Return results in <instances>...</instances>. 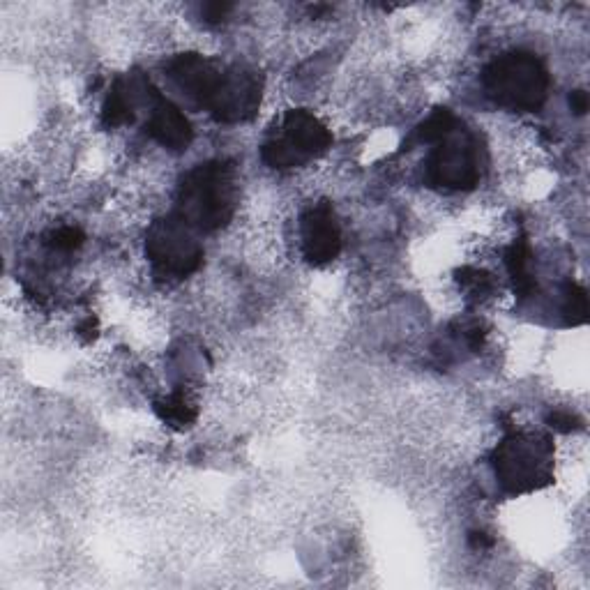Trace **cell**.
Segmentation results:
<instances>
[{
    "label": "cell",
    "mask_w": 590,
    "mask_h": 590,
    "mask_svg": "<svg viewBox=\"0 0 590 590\" xmlns=\"http://www.w3.org/2000/svg\"><path fill=\"white\" fill-rule=\"evenodd\" d=\"M180 217L201 231L224 229L236 215V171L229 162L194 166L180 183Z\"/></svg>",
    "instance_id": "cell-1"
},
{
    "label": "cell",
    "mask_w": 590,
    "mask_h": 590,
    "mask_svg": "<svg viewBox=\"0 0 590 590\" xmlns=\"http://www.w3.org/2000/svg\"><path fill=\"white\" fill-rule=\"evenodd\" d=\"M482 86L489 100L512 111H535L547 100L549 74L533 54L512 51L484 70Z\"/></svg>",
    "instance_id": "cell-2"
},
{
    "label": "cell",
    "mask_w": 590,
    "mask_h": 590,
    "mask_svg": "<svg viewBox=\"0 0 590 590\" xmlns=\"http://www.w3.org/2000/svg\"><path fill=\"white\" fill-rule=\"evenodd\" d=\"M551 450L540 438L514 434L494 452V471L503 489L526 494L551 480Z\"/></svg>",
    "instance_id": "cell-3"
},
{
    "label": "cell",
    "mask_w": 590,
    "mask_h": 590,
    "mask_svg": "<svg viewBox=\"0 0 590 590\" xmlns=\"http://www.w3.org/2000/svg\"><path fill=\"white\" fill-rule=\"evenodd\" d=\"M146 254L153 266L169 277H187L199 270L203 249L183 217L153 222L146 236Z\"/></svg>",
    "instance_id": "cell-4"
},
{
    "label": "cell",
    "mask_w": 590,
    "mask_h": 590,
    "mask_svg": "<svg viewBox=\"0 0 590 590\" xmlns=\"http://www.w3.org/2000/svg\"><path fill=\"white\" fill-rule=\"evenodd\" d=\"M427 176L436 187L473 189L482 178L478 141L471 134L457 130L445 141L436 143L427 164Z\"/></svg>",
    "instance_id": "cell-5"
},
{
    "label": "cell",
    "mask_w": 590,
    "mask_h": 590,
    "mask_svg": "<svg viewBox=\"0 0 590 590\" xmlns=\"http://www.w3.org/2000/svg\"><path fill=\"white\" fill-rule=\"evenodd\" d=\"M261 97L263 81L259 74L245 67H224L222 79L206 109L222 123H245L256 116Z\"/></svg>",
    "instance_id": "cell-6"
},
{
    "label": "cell",
    "mask_w": 590,
    "mask_h": 590,
    "mask_svg": "<svg viewBox=\"0 0 590 590\" xmlns=\"http://www.w3.org/2000/svg\"><path fill=\"white\" fill-rule=\"evenodd\" d=\"M342 252V226L328 203L309 208L302 217V254L314 266L335 261Z\"/></svg>",
    "instance_id": "cell-7"
},
{
    "label": "cell",
    "mask_w": 590,
    "mask_h": 590,
    "mask_svg": "<svg viewBox=\"0 0 590 590\" xmlns=\"http://www.w3.org/2000/svg\"><path fill=\"white\" fill-rule=\"evenodd\" d=\"M279 139L300 157L302 164L328 153V148L332 146V134L328 127L323 125V120L305 109L286 113L282 136H279Z\"/></svg>",
    "instance_id": "cell-8"
},
{
    "label": "cell",
    "mask_w": 590,
    "mask_h": 590,
    "mask_svg": "<svg viewBox=\"0 0 590 590\" xmlns=\"http://www.w3.org/2000/svg\"><path fill=\"white\" fill-rule=\"evenodd\" d=\"M169 74L194 102H199L206 109L210 100H213L224 67H219L213 60L199 54H183L171 60Z\"/></svg>",
    "instance_id": "cell-9"
},
{
    "label": "cell",
    "mask_w": 590,
    "mask_h": 590,
    "mask_svg": "<svg viewBox=\"0 0 590 590\" xmlns=\"http://www.w3.org/2000/svg\"><path fill=\"white\" fill-rule=\"evenodd\" d=\"M148 134L169 150H185L192 141V125L176 104L157 97L148 118Z\"/></svg>",
    "instance_id": "cell-10"
},
{
    "label": "cell",
    "mask_w": 590,
    "mask_h": 590,
    "mask_svg": "<svg viewBox=\"0 0 590 590\" xmlns=\"http://www.w3.org/2000/svg\"><path fill=\"white\" fill-rule=\"evenodd\" d=\"M505 266H508L514 293H517L519 298H531L537 291V279L533 272V252L531 247H528V242H514L508 249V254H505Z\"/></svg>",
    "instance_id": "cell-11"
},
{
    "label": "cell",
    "mask_w": 590,
    "mask_h": 590,
    "mask_svg": "<svg viewBox=\"0 0 590 590\" xmlns=\"http://www.w3.org/2000/svg\"><path fill=\"white\" fill-rule=\"evenodd\" d=\"M134 120V86L118 81L109 90L102 104V123L107 127H123Z\"/></svg>",
    "instance_id": "cell-12"
},
{
    "label": "cell",
    "mask_w": 590,
    "mask_h": 590,
    "mask_svg": "<svg viewBox=\"0 0 590 590\" xmlns=\"http://www.w3.org/2000/svg\"><path fill=\"white\" fill-rule=\"evenodd\" d=\"M155 413L173 429H187L196 422V406L185 392H173V395L160 399L155 404Z\"/></svg>",
    "instance_id": "cell-13"
},
{
    "label": "cell",
    "mask_w": 590,
    "mask_h": 590,
    "mask_svg": "<svg viewBox=\"0 0 590 590\" xmlns=\"http://www.w3.org/2000/svg\"><path fill=\"white\" fill-rule=\"evenodd\" d=\"M457 132V118L448 109H436L427 120H422L413 139L418 143H441Z\"/></svg>",
    "instance_id": "cell-14"
},
{
    "label": "cell",
    "mask_w": 590,
    "mask_h": 590,
    "mask_svg": "<svg viewBox=\"0 0 590 590\" xmlns=\"http://www.w3.org/2000/svg\"><path fill=\"white\" fill-rule=\"evenodd\" d=\"M457 284L461 291L473 295V298H487L494 291V279H491L489 272L478 268H461L457 272Z\"/></svg>",
    "instance_id": "cell-15"
},
{
    "label": "cell",
    "mask_w": 590,
    "mask_h": 590,
    "mask_svg": "<svg viewBox=\"0 0 590 590\" xmlns=\"http://www.w3.org/2000/svg\"><path fill=\"white\" fill-rule=\"evenodd\" d=\"M563 314L567 323L581 325L588 316V298L586 291L579 284H567L565 286V302H563Z\"/></svg>",
    "instance_id": "cell-16"
},
{
    "label": "cell",
    "mask_w": 590,
    "mask_h": 590,
    "mask_svg": "<svg viewBox=\"0 0 590 590\" xmlns=\"http://www.w3.org/2000/svg\"><path fill=\"white\" fill-rule=\"evenodd\" d=\"M83 231L77 229V226H58L56 231L49 233V247L56 249V252H63V254H70V252H77V249L83 245Z\"/></svg>",
    "instance_id": "cell-17"
},
{
    "label": "cell",
    "mask_w": 590,
    "mask_h": 590,
    "mask_svg": "<svg viewBox=\"0 0 590 590\" xmlns=\"http://www.w3.org/2000/svg\"><path fill=\"white\" fill-rule=\"evenodd\" d=\"M547 422H549L551 429L563 431V434H570V431L581 427L577 415H572V413H567V411H554L547 418Z\"/></svg>",
    "instance_id": "cell-18"
},
{
    "label": "cell",
    "mask_w": 590,
    "mask_h": 590,
    "mask_svg": "<svg viewBox=\"0 0 590 590\" xmlns=\"http://www.w3.org/2000/svg\"><path fill=\"white\" fill-rule=\"evenodd\" d=\"M233 10L231 3H206L201 5V17L210 21V24H219L226 19V14Z\"/></svg>",
    "instance_id": "cell-19"
},
{
    "label": "cell",
    "mask_w": 590,
    "mask_h": 590,
    "mask_svg": "<svg viewBox=\"0 0 590 590\" xmlns=\"http://www.w3.org/2000/svg\"><path fill=\"white\" fill-rule=\"evenodd\" d=\"M97 330H100V325H97V319H95V316H88V319H83L79 323L77 335H79V339H81L83 344H90V342H95Z\"/></svg>",
    "instance_id": "cell-20"
},
{
    "label": "cell",
    "mask_w": 590,
    "mask_h": 590,
    "mask_svg": "<svg viewBox=\"0 0 590 590\" xmlns=\"http://www.w3.org/2000/svg\"><path fill=\"white\" fill-rule=\"evenodd\" d=\"M468 544H471V549H475V551H484V549L494 547V537L482 533V531H473L471 535H468Z\"/></svg>",
    "instance_id": "cell-21"
},
{
    "label": "cell",
    "mask_w": 590,
    "mask_h": 590,
    "mask_svg": "<svg viewBox=\"0 0 590 590\" xmlns=\"http://www.w3.org/2000/svg\"><path fill=\"white\" fill-rule=\"evenodd\" d=\"M588 93L586 90H574V93L570 95V109L577 113V116H584V113L588 111Z\"/></svg>",
    "instance_id": "cell-22"
}]
</instances>
